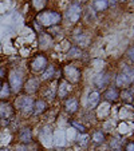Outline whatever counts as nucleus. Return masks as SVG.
I'll return each mask as SVG.
<instances>
[{
  "mask_svg": "<svg viewBox=\"0 0 134 151\" xmlns=\"http://www.w3.org/2000/svg\"><path fill=\"white\" fill-rule=\"evenodd\" d=\"M60 19H62L60 14L59 12H55V11H43V12H40L36 17V20L40 23V26H43V27L56 26V24H59Z\"/></svg>",
  "mask_w": 134,
  "mask_h": 151,
  "instance_id": "nucleus-1",
  "label": "nucleus"
},
{
  "mask_svg": "<svg viewBox=\"0 0 134 151\" xmlns=\"http://www.w3.org/2000/svg\"><path fill=\"white\" fill-rule=\"evenodd\" d=\"M115 83H117L118 87H127L131 83H134V68L125 66L122 71L117 75Z\"/></svg>",
  "mask_w": 134,
  "mask_h": 151,
  "instance_id": "nucleus-2",
  "label": "nucleus"
},
{
  "mask_svg": "<svg viewBox=\"0 0 134 151\" xmlns=\"http://www.w3.org/2000/svg\"><path fill=\"white\" fill-rule=\"evenodd\" d=\"M15 110L14 106L11 103L6 102V100H0V123L1 124H7L14 116Z\"/></svg>",
  "mask_w": 134,
  "mask_h": 151,
  "instance_id": "nucleus-3",
  "label": "nucleus"
},
{
  "mask_svg": "<svg viewBox=\"0 0 134 151\" xmlns=\"http://www.w3.org/2000/svg\"><path fill=\"white\" fill-rule=\"evenodd\" d=\"M9 88H11V92H19L20 90L23 88V74L20 71H12L9 74Z\"/></svg>",
  "mask_w": 134,
  "mask_h": 151,
  "instance_id": "nucleus-4",
  "label": "nucleus"
},
{
  "mask_svg": "<svg viewBox=\"0 0 134 151\" xmlns=\"http://www.w3.org/2000/svg\"><path fill=\"white\" fill-rule=\"evenodd\" d=\"M34 104H35V102L32 98L22 96V98H19V100H17L16 107L23 112L24 115H30V114H32V111H34Z\"/></svg>",
  "mask_w": 134,
  "mask_h": 151,
  "instance_id": "nucleus-5",
  "label": "nucleus"
},
{
  "mask_svg": "<svg viewBox=\"0 0 134 151\" xmlns=\"http://www.w3.org/2000/svg\"><path fill=\"white\" fill-rule=\"evenodd\" d=\"M63 75L69 83H79L80 80V71L75 66H66L63 68Z\"/></svg>",
  "mask_w": 134,
  "mask_h": 151,
  "instance_id": "nucleus-6",
  "label": "nucleus"
},
{
  "mask_svg": "<svg viewBox=\"0 0 134 151\" xmlns=\"http://www.w3.org/2000/svg\"><path fill=\"white\" fill-rule=\"evenodd\" d=\"M82 16V8L78 3H72L71 6L67 9V19L71 22V23H77L78 20Z\"/></svg>",
  "mask_w": 134,
  "mask_h": 151,
  "instance_id": "nucleus-7",
  "label": "nucleus"
},
{
  "mask_svg": "<svg viewBox=\"0 0 134 151\" xmlns=\"http://www.w3.org/2000/svg\"><path fill=\"white\" fill-rule=\"evenodd\" d=\"M47 66H49V62H47V59L43 55H38L31 62V70L34 72H36V74L38 72H43Z\"/></svg>",
  "mask_w": 134,
  "mask_h": 151,
  "instance_id": "nucleus-8",
  "label": "nucleus"
},
{
  "mask_svg": "<svg viewBox=\"0 0 134 151\" xmlns=\"http://www.w3.org/2000/svg\"><path fill=\"white\" fill-rule=\"evenodd\" d=\"M70 91H71V84H70L67 80H62V82L59 83V86H58L56 95H58V98L63 99V98H67Z\"/></svg>",
  "mask_w": 134,
  "mask_h": 151,
  "instance_id": "nucleus-9",
  "label": "nucleus"
},
{
  "mask_svg": "<svg viewBox=\"0 0 134 151\" xmlns=\"http://www.w3.org/2000/svg\"><path fill=\"white\" fill-rule=\"evenodd\" d=\"M39 80L35 79V78H32V79H28L26 83H23V88L24 91L27 92V94H34V92L38 91V88H39Z\"/></svg>",
  "mask_w": 134,
  "mask_h": 151,
  "instance_id": "nucleus-10",
  "label": "nucleus"
},
{
  "mask_svg": "<svg viewBox=\"0 0 134 151\" xmlns=\"http://www.w3.org/2000/svg\"><path fill=\"white\" fill-rule=\"evenodd\" d=\"M109 82H110V76L107 74H98L94 78V84L98 88H106Z\"/></svg>",
  "mask_w": 134,
  "mask_h": 151,
  "instance_id": "nucleus-11",
  "label": "nucleus"
},
{
  "mask_svg": "<svg viewBox=\"0 0 134 151\" xmlns=\"http://www.w3.org/2000/svg\"><path fill=\"white\" fill-rule=\"evenodd\" d=\"M39 44L42 48H50L52 46V36L50 34L42 32L39 35Z\"/></svg>",
  "mask_w": 134,
  "mask_h": 151,
  "instance_id": "nucleus-12",
  "label": "nucleus"
},
{
  "mask_svg": "<svg viewBox=\"0 0 134 151\" xmlns=\"http://www.w3.org/2000/svg\"><path fill=\"white\" fill-rule=\"evenodd\" d=\"M105 99L107 100V102H117L118 98H120V91H118V88H115V87H111V88H107L105 92Z\"/></svg>",
  "mask_w": 134,
  "mask_h": 151,
  "instance_id": "nucleus-13",
  "label": "nucleus"
},
{
  "mask_svg": "<svg viewBox=\"0 0 134 151\" xmlns=\"http://www.w3.org/2000/svg\"><path fill=\"white\" fill-rule=\"evenodd\" d=\"M66 111L70 112V114H74V112L78 111V99L77 98H69L64 103Z\"/></svg>",
  "mask_w": 134,
  "mask_h": 151,
  "instance_id": "nucleus-14",
  "label": "nucleus"
},
{
  "mask_svg": "<svg viewBox=\"0 0 134 151\" xmlns=\"http://www.w3.org/2000/svg\"><path fill=\"white\" fill-rule=\"evenodd\" d=\"M19 140L22 143H30L32 140V132L28 127L22 128L19 132Z\"/></svg>",
  "mask_w": 134,
  "mask_h": 151,
  "instance_id": "nucleus-15",
  "label": "nucleus"
},
{
  "mask_svg": "<svg viewBox=\"0 0 134 151\" xmlns=\"http://www.w3.org/2000/svg\"><path fill=\"white\" fill-rule=\"evenodd\" d=\"M11 95V88L7 82H3L0 84V100H7Z\"/></svg>",
  "mask_w": 134,
  "mask_h": 151,
  "instance_id": "nucleus-16",
  "label": "nucleus"
},
{
  "mask_svg": "<svg viewBox=\"0 0 134 151\" xmlns=\"http://www.w3.org/2000/svg\"><path fill=\"white\" fill-rule=\"evenodd\" d=\"M99 99H101L99 92H98V91L91 92V94L88 95V100H87L88 107H90V109H94V107H97L98 103H99Z\"/></svg>",
  "mask_w": 134,
  "mask_h": 151,
  "instance_id": "nucleus-17",
  "label": "nucleus"
},
{
  "mask_svg": "<svg viewBox=\"0 0 134 151\" xmlns=\"http://www.w3.org/2000/svg\"><path fill=\"white\" fill-rule=\"evenodd\" d=\"M46 109H47V104L44 100H36L34 104V111L32 112H34L35 115H40L46 111Z\"/></svg>",
  "mask_w": 134,
  "mask_h": 151,
  "instance_id": "nucleus-18",
  "label": "nucleus"
},
{
  "mask_svg": "<svg viewBox=\"0 0 134 151\" xmlns=\"http://www.w3.org/2000/svg\"><path fill=\"white\" fill-rule=\"evenodd\" d=\"M107 7H109L107 0H94V1H93V8H94L95 11H98V12L105 11Z\"/></svg>",
  "mask_w": 134,
  "mask_h": 151,
  "instance_id": "nucleus-19",
  "label": "nucleus"
},
{
  "mask_svg": "<svg viewBox=\"0 0 134 151\" xmlns=\"http://www.w3.org/2000/svg\"><path fill=\"white\" fill-rule=\"evenodd\" d=\"M55 75V67L52 66V64H49V66L46 67V70L43 71L42 74V79L43 80H47V79H51L52 76Z\"/></svg>",
  "mask_w": 134,
  "mask_h": 151,
  "instance_id": "nucleus-20",
  "label": "nucleus"
},
{
  "mask_svg": "<svg viewBox=\"0 0 134 151\" xmlns=\"http://www.w3.org/2000/svg\"><path fill=\"white\" fill-rule=\"evenodd\" d=\"M67 56H69V59H79L82 56V50L78 48V47H72L67 52Z\"/></svg>",
  "mask_w": 134,
  "mask_h": 151,
  "instance_id": "nucleus-21",
  "label": "nucleus"
},
{
  "mask_svg": "<svg viewBox=\"0 0 134 151\" xmlns=\"http://www.w3.org/2000/svg\"><path fill=\"white\" fill-rule=\"evenodd\" d=\"M121 98H122V100L123 102H126V103H133V92L130 91V90H123L122 92H121Z\"/></svg>",
  "mask_w": 134,
  "mask_h": 151,
  "instance_id": "nucleus-22",
  "label": "nucleus"
},
{
  "mask_svg": "<svg viewBox=\"0 0 134 151\" xmlns=\"http://www.w3.org/2000/svg\"><path fill=\"white\" fill-rule=\"evenodd\" d=\"M93 142L97 143V145H101V143L105 142V135H103L102 131H95L93 134Z\"/></svg>",
  "mask_w": 134,
  "mask_h": 151,
  "instance_id": "nucleus-23",
  "label": "nucleus"
},
{
  "mask_svg": "<svg viewBox=\"0 0 134 151\" xmlns=\"http://www.w3.org/2000/svg\"><path fill=\"white\" fill-rule=\"evenodd\" d=\"M47 4V0H32V7L36 11H42Z\"/></svg>",
  "mask_w": 134,
  "mask_h": 151,
  "instance_id": "nucleus-24",
  "label": "nucleus"
},
{
  "mask_svg": "<svg viewBox=\"0 0 134 151\" xmlns=\"http://www.w3.org/2000/svg\"><path fill=\"white\" fill-rule=\"evenodd\" d=\"M71 124L74 126V127L77 128V130H78V131H79V132H86V127H85V126H83V124H80V123L74 122V120H72V122H71Z\"/></svg>",
  "mask_w": 134,
  "mask_h": 151,
  "instance_id": "nucleus-25",
  "label": "nucleus"
},
{
  "mask_svg": "<svg viewBox=\"0 0 134 151\" xmlns=\"http://www.w3.org/2000/svg\"><path fill=\"white\" fill-rule=\"evenodd\" d=\"M125 151H134V143H133V142L127 143V145H126Z\"/></svg>",
  "mask_w": 134,
  "mask_h": 151,
  "instance_id": "nucleus-26",
  "label": "nucleus"
},
{
  "mask_svg": "<svg viewBox=\"0 0 134 151\" xmlns=\"http://www.w3.org/2000/svg\"><path fill=\"white\" fill-rule=\"evenodd\" d=\"M111 147L120 148V142H118V139H113V140H111Z\"/></svg>",
  "mask_w": 134,
  "mask_h": 151,
  "instance_id": "nucleus-27",
  "label": "nucleus"
},
{
  "mask_svg": "<svg viewBox=\"0 0 134 151\" xmlns=\"http://www.w3.org/2000/svg\"><path fill=\"white\" fill-rule=\"evenodd\" d=\"M127 55H129V58H130V59L134 62V47H131V48L129 50V51H127Z\"/></svg>",
  "mask_w": 134,
  "mask_h": 151,
  "instance_id": "nucleus-28",
  "label": "nucleus"
},
{
  "mask_svg": "<svg viewBox=\"0 0 134 151\" xmlns=\"http://www.w3.org/2000/svg\"><path fill=\"white\" fill-rule=\"evenodd\" d=\"M6 78V68L4 67H0V80Z\"/></svg>",
  "mask_w": 134,
  "mask_h": 151,
  "instance_id": "nucleus-29",
  "label": "nucleus"
},
{
  "mask_svg": "<svg viewBox=\"0 0 134 151\" xmlns=\"http://www.w3.org/2000/svg\"><path fill=\"white\" fill-rule=\"evenodd\" d=\"M109 1V6H114V4H117L118 0H107Z\"/></svg>",
  "mask_w": 134,
  "mask_h": 151,
  "instance_id": "nucleus-30",
  "label": "nucleus"
},
{
  "mask_svg": "<svg viewBox=\"0 0 134 151\" xmlns=\"http://www.w3.org/2000/svg\"><path fill=\"white\" fill-rule=\"evenodd\" d=\"M16 151H27L26 148H23V147H19V148H16Z\"/></svg>",
  "mask_w": 134,
  "mask_h": 151,
  "instance_id": "nucleus-31",
  "label": "nucleus"
},
{
  "mask_svg": "<svg viewBox=\"0 0 134 151\" xmlns=\"http://www.w3.org/2000/svg\"><path fill=\"white\" fill-rule=\"evenodd\" d=\"M79 3H85V1H87V0H78Z\"/></svg>",
  "mask_w": 134,
  "mask_h": 151,
  "instance_id": "nucleus-32",
  "label": "nucleus"
},
{
  "mask_svg": "<svg viewBox=\"0 0 134 151\" xmlns=\"http://www.w3.org/2000/svg\"><path fill=\"white\" fill-rule=\"evenodd\" d=\"M113 151H121V148H114Z\"/></svg>",
  "mask_w": 134,
  "mask_h": 151,
  "instance_id": "nucleus-33",
  "label": "nucleus"
},
{
  "mask_svg": "<svg viewBox=\"0 0 134 151\" xmlns=\"http://www.w3.org/2000/svg\"><path fill=\"white\" fill-rule=\"evenodd\" d=\"M118 1H122V3H123V1H126V0H118Z\"/></svg>",
  "mask_w": 134,
  "mask_h": 151,
  "instance_id": "nucleus-34",
  "label": "nucleus"
},
{
  "mask_svg": "<svg viewBox=\"0 0 134 151\" xmlns=\"http://www.w3.org/2000/svg\"><path fill=\"white\" fill-rule=\"evenodd\" d=\"M0 151H9V150H0Z\"/></svg>",
  "mask_w": 134,
  "mask_h": 151,
  "instance_id": "nucleus-35",
  "label": "nucleus"
},
{
  "mask_svg": "<svg viewBox=\"0 0 134 151\" xmlns=\"http://www.w3.org/2000/svg\"><path fill=\"white\" fill-rule=\"evenodd\" d=\"M133 88H134V83H133Z\"/></svg>",
  "mask_w": 134,
  "mask_h": 151,
  "instance_id": "nucleus-36",
  "label": "nucleus"
},
{
  "mask_svg": "<svg viewBox=\"0 0 134 151\" xmlns=\"http://www.w3.org/2000/svg\"><path fill=\"white\" fill-rule=\"evenodd\" d=\"M133 104H134V99H133Z\"/></svg>",
  "mask_w": 134,
  "mask_h": 151,
  "instance_id": "nucleus-37",
  "label": "nucleus"
},
{
  "mask_svg": "<svg viewBox=\"0 0 134 151\" xmlns=\"http://www.w3.org/2000/svg\"><path fill=\"white\" fill-rule=\"evenodd\" d=\"M131 1H133V3H134V0H131Z\"/></svg>",
  "mask_w": 134,
  "mask_h": 151,
  "instance_id": "nucleus-38",
  "label": "nucleus"
}]
</instances>
